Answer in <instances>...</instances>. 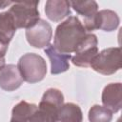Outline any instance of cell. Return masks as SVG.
<instances>
[{"label": "cell", "instance_id": "cell-1", "mask_svg": "<svg viewBox=\"0 0 122 122\" xmlns=\"http://www.w3.org/2000/svg\"><path fill=\"white\" fill-rule=\"evenodd\" d=\"M87 34L86 29L78 17L69 16L55 30L53 47L61 53L71 54L75 51Z\"/></svg>", "mask_w": 122, "mask_h": 122}, {"label": "cell", "instance_id": "cell-2", "mask_svg": "<svg viewBox=\"0 0 122 122\" xmlns=\"http://www.w3.org/2000/svg\"><path fill=\"white\" fill-rule=\"evenodd\" d=\"M17 69L23 80L30 84L42 81L47 74V63L45 59L33 52L23 54L18 60Z\"/></svg>", "mask_w": 122, "mask_h": 122}, {"label": "cell", "instance_id": "cell-3", "mask_svg": "<svg viewBox=\"0 0 122 122\" xmlns=\"http://www.w3.org/2000/svg\"><path fill=\"white\" fill-rule=\"evenodd\" d=\"M39 1L13 2L9 12L13 18L16 29H29L34 26L39 18Z\"/></svg>", "mask_w": 122, "mask_h": 122}, {"label": "cell", "instance_id": "cell-4", "mask_svg": "<svg viewBox=\"0 0 122 122\" xmlns=\"http://www.w3.org/2000/svg\"><path fill=\"white\" fill-rule=\"evenodd\" d=\"M90 67L103 75H111L121 69V49L108 48L98 52L92 60Z\"/></svg>", "mask_w": 122, "mask_h": 122}, {"label": "cell", "instance_id": "cell-5", "mask_svg": "<svg viewBox=\"0 0 122 122\" xmlns=\"http://www.w3.org/2000/svg\"><path fill=\"white\" fill-rule=\"evenodd\" d=\"M98 40L95 34L88 33L84 40L75 50V54L71 56V62L74 66L88 68L92 60L98 53Z\"/></svg>", "mask_w": 122, "mask_h": 122}, {"label": "cell", "instance_id": "cell-6", "mask_svg": "<svg viewBox=\"0 0 122 122\" xmlns=\"http://www.w3.org/2000/svg\"><path fill=\"white\" fill-rule=\"evenodd\" d=\"M52 36V29L50 23L44 19H39L31 28L27 29L26 38L28 43L36 49L47 48Z\"/></svg>", "mask_w": 122, "mask_h": 122}, {"label": "cell", "instance_id": "cell-7", "mask_svg": "<svg viewBox=\"0 0 122 122\" xmlns=\"http://www.w3.org/2000/svg\"><path fill=\"white\" fill-rule=\"evenodd\" d=\"M119 16L112 10H102L96 12L94 17L88 23L83 24L87 31L102 30L104 31H112L119 26Z\"/></svg>", "mask_w": 122, "mask_h": 122}, {"label": "cell", "instance_id": "cell-8", "mask_svg": "<svg viewBox=\"0 0 122 122\" xmlns=\"http://www.w3.org/2000/svg\"><path fill=\"white\" fill-rule=\"evenodd\" d=\"M23 78L13 64L5 65L0 69V88L6 92H13L23 84Z\"/></svg>", "mask_w": 122, "mask_h": 122}, {"label": "cell", "instance_id": "cell-9", "mask_svg": "<svg viewBox=\"0 0 122 122\" xmlns=\"http://www.w3.org/2000/svg\"><path fill=\"white\" fill-rule=\"evenodd\" d=\"M122 85L121 83H110L105 86L101 100L107 109H109L112 113L120 111L122 106Z\"/></svg>", "mask_w": 122, "mask_h": 122}, {"label": "cell", "instance_id": "cell-10", "mask_svg": "<svg viewBox=\"0 0 122 122\" xmlns=\"http://www.w3.org/2000/svg\"><path fill=\"white\" fill-rule=\"evenodd\" d=\"M51 62V73L59 74L67 71L70 69V60L71 54H65L57 51L53 45H49L44 50Z\"/></svg>", "mask_w": 122, "mask_h": 122}, {"label": "cell", "instance_id": "cell-11", "mask_svg": "<svg viewBox=\"0 0 122 122\" xmlns=\"http://www.w3.org/2000/svg\"><path fill=\"white\" fill-rule=\"evenodd\" d=\"M45 13L51 21L59 22L71 14L70 1L48 0L45 4Z\"/></svg>", "mask_w": 122, "mask_h": 122}, {"label": "cell", "instance_id": "cell-12", "mask_svg": "<svg viewBox=\"0 0 122 122\" xmlns=\"http://www.w3.org/2000/svg\"><path fill=\"white\" fill-rule=\"evenodd\" d=\"M63 104L64 95L62 92L55 88H50L44 92L38 107L43 108L51 112V113L57 115V112Z\"/></svg>", "mask_w": 122, "mask_h": 122}, {"label": "cell", "instance_id": "cell-13", "mask_svg": "<svg viewBox=\"0 0 122 122\" xmlns=\"http://www.w3.org/2000/svg\"><path fill=\"white\" fill-rule=\"evenodd\" d=\"M83 113L81 108L74 103H66L57 112L55 122H82Z\"/></svg>", "mask_w": 122, "mask_h": 122}, {"label": "cell", "instance_id": "cell-14", "mask_svg": "<svg viewBox=\"0 0 122 122\" xmlns=\"http://www.w3.org/2000/svg\"><path fill=\"white\" fill-rule=\"evenodd\" d=\"M15 23L9 11L0 12V42L8 45L16 31Z\"/></svg>", "mask_w": 122, "mask_h": 122}, {"label": "cell", "instance_id": "cell-15", "mask_svg": "<svg viewBox=\"0 0 122 122\" xmlns=\"http://www.w3.org/2000/svg\"><path fill=\"white\" fill-rule=\"evenodd\" d=\"M37 109V105L22 100L12 108L10 122H27Z\"/></svg>", "mask_w": 122, "mask_h": 122}, {"label": "cell", "instance_id": "cell-16", "mask_svg": "<svg viewBox=\"0 0 122 122\" xmlns=\"http://www.w3.org/2000/svg\"><path fill=\"white\" fill-rule=\"evenodd\" d=\"M71 6L73 8V10L80 15L84 17L83 23L90 22L96 12L98 11V5L95 1H71Z\"/></svg>", "mask_w": 122, "mask_h": 122}, {"label": "cell", "instance_id": "cell-17", "mask_svg": "<svg viewBox=\"0 0 122 122\" xmlns=\"http://www.w3.org/2000/svg\"><path fill=\"white\" fill-rule=\"evenodd\" d=\"M90 122H111L112 119V112L104 106L93 105L89 111Z\"/></svg>", "mask_w": 122, "mask_h": 122}, {"label": "cell", "instance_id": "cell-18", "mask_svg": "<svg viewBox=\"0 0 122 122\" xmlns=\"http://www.w3.org/2000/svg\"><path fill=\"white\" fill-rule=\"evenodd\" d=\"M56 115L49 111L38 107L37 111L30 117L27 122H55Z\"/></svg>", "mask_w": 122, "mask_h": 122}, {"label": "cell", "instance_id": "cell-19", "mask_svg": "<svg viewBox=\"0 0 122 122\" xmlns=\"http://www.w3.org/2000/svg\"><path fill=\"white\" fill-rule=\"evenodd\" d=\"M8 51V45L2 44L0 42V59H5L6 52Z\"/></svg>", "mask_w": 122, "mask_h": 122}, {"label": "cell", "instance_id": "cell-20", "mask_svg": "<svg viewBox=\"0 0 122 122\" xmlns=\"http://www.w3.org/2000/svg\"><path fill=\"white\" fill-rule=\"evenodd\" d=\"M12 3L13 2H11V1H0V9H5L8 6L12 5Z\"/></svg>", "mask_w": 122, "mask_h": 122}, {"label": "cell", "instance_id": "cell-21", "mask_svg": "<svg viewBox=\"0 0 122 122\" xmlns=\"http://www.w3.org/2000/svg\"><path fill=\"white\" fill-rule=\"evenodd\" d=\"M5 66V59H0V69Z\"/></svg>", "mask_w": 122, "mask_h": 122}]
</instances>
